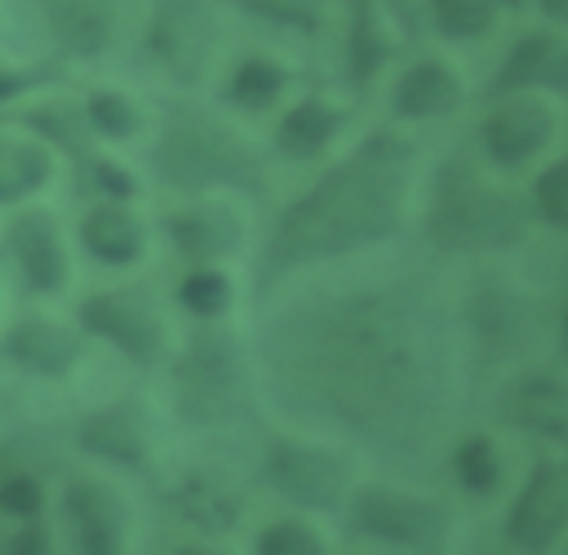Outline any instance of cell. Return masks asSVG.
Here are the masks:
<instances>
[{
    "mask_svg": "<svg viewBox=\"0 0 568 555\" xmlns=\"http://www.w3.org/2000/svg\"><path fill=\"white\" fill-rule=\"evenodd\" d=\"M497 413L506 417V426L550 448H568V373L537 360L501 373Z\"/></svg>",
    "mask_w": 568,
    "mask_h": 555,
    "instance_id": "cell-12",
    "label": "cell"
},
{
    "mask_svg": "<svg viewBox=\"0 0 568 555\" xmlns=\"http://www.w3.org/2000/svg\"><path fill=\"white\" fill-rule=\"evenodd\" d=\"M564 555H568V542H564Z\"/></svg>",
    "mask_w": 568,
    "mask_h": 555,
    "instance_id": "cell-42",
    "label": "cell"
},
{
    "mask_svg": "<svg viewBox=\"0 0 568 555\" xmlns=\"http://www.w3.org/2000/svg\"><path fill=\"white\" fill-rule=\"evenodd\" d=\"M555 337H559V351H564V360H568V297H564L559 311H555Z\"/></svg>",
    "mask_w": 568,
    "mask_h": 555,
    "instance_id": "cell-40",
    "label": "cell"
},
{
    "mask_svg": "<svg viewBox=\"0 0 568 555\" xmlns=\"http://www.w3.org/2000/svg\"><path fill=\"white\" fill-rule=\"evenodd\" d=\"M164 231L173 240V249L191 262V266H217L222 258H231L244 240V218L231 204H182L164 218Z\"/></svg>",
    "mask_w": 568,
    "mask_h": 555,
    "instance_id": "cell-19",
    "label": "cell"
},
{
    "mask_svg": "<svg viewBox=\"0 0 568 555\" xmlns=\"http://www.w3.org/2000/svg\"><path fill=\"white\" fill-rule=\"evenodd\" d=\"M244 400V355L231 333L200 329L173 355V404L186 422L213 426L235 417Z\"/></svg>",
    "mask_w": 568,
    "mask_h": 555,
    "instance_id": "cell-8",
    "label": "cell"
},
{
    "mask_svg": "<svg viewBox=\"0 0 568 555\" xmlns=\"http://www.w3.org/2000/svg\"><path fill=\"white\" fill-rule=\"evenodd\" d=\"M501 537L515 555H559L568 542V457H537L510 493Z\"/></svg>",
    "mask_w": 568,
    "mask_h": 555,
    "instance_id": "cell-9",
    "label": "cell"
},
{
    "mask_svg": "<svg viewBox=\"0 0 568 555\" xmlns=\"http://www.w3.org/2000/svg\"><path fill=\"white\" fill-rule=\"evenodd\" d=\"M506 93H541L568 98V31L564 27H528L510 40L497 71L488 75V98Z\"/></svg>",
    "mask_w": 568,
    "mask_h": 555,
    "instance_id": "cell-15",
    "label": "cell"
},
{
    "mask_svg": "<svg viewBox=\"0 0 568 555\" xmlns=\"http://www.w3.org/2000/svg\"><path fill=\"white\" fill-rule=\"evenodd\" d=\"M462 102H466V80L439 53H426V58L408 62L395 75V89H390V115L408 120V124L444 120V115L462 111Z\"/></svg>",
    "mask_w": 568,
    "mask_h": 555,
    "instance_id": "cell-17",
    "label": "cell"
},
{
    "mask_svg": "<svg viewBox=\"0 0 568 555\" xmlns=\"http://www.w3.org/2000/svg\"><path fill=\"white\" fill-rule=\"evenodd\" d=\"M448 475L470 502H493L506 493V453L488 431H470L448 448Z\"/></svg>",
    "mask_w": 568,
    "mask_h": 555,
    "instance_id": "cell-25",
    "label": "cell"
},
{
    "mask_svg": "<svg viewBox=\"0 0 568 555\" xmlns=\"http://www.w3.org/2000/svg\"><path fill=\"white\" fill-rule=\"evenodd\" d=\"M40 511H44V484H40V475L31 466L13 471L0 484V515L27 524V519H40Z\"/></svg>",
    "mask_w": 568,
    "mask_h": 555,
    "instance_id": "cell-35",
    "label": "cell"
},
{
    "mask_svg": "<svg viewBox=\"0 0 568 555\" xmlns=\"http://www.w3.org/2000/svg\"><path fill=\"white\" fill-rule=\"evenodd\" d=\"M178 502H182V515L195 519L200 528H231L235 515H240V497L226 484L200 480V475L178 488Z\"/></svg>",
    "mask_w": 568,
    "mask_h": 555,
    "instance_id": "cell-31",
    "label": "cell"
},
{
    "mask_svg": "<svg viewBox=\"0 0 568 555\" xmlns=\"http://www.w3.org/2000/svg\"><path fill=\"white\" fill-rule=\"evenodd\" d=\"M253 555H328V537L306 515H280L257 528Z\"/></svg>",
    "mask_w": 568,
    "mask_h": 555,
    "instance_id": "cell-29",
    "label": "cell"
},
{
    "mask_svg": "<svg viewBox=\"0 0 568 555\" xmlns=\"http://www.w3.org/2000/svg\"><path fill=\"white\" fill-rule=\"evenodd\" d=\"M80 244L102 266H133L146 253V226L129 200H98L80 218Z\"/></svg>",
    "mask_w": 568,
    "mask_h": 555,
    "instance_id": "cell-23",
    "label": "cell"
},
{
    "mask_svg": "<svg viewBox=\"0 0 568 555\" xmlns=\"http://www.w3.org/2000/svg\"><path fill=\"white\" fill-rule=\"evenodd\" d=\"M262 480L280 497H288L293 506L320 511V515L346 511V497L359 484L355 462H351L346 448H337L328 440H315V435H297V431H280V435L266 440Z\"/></svg>",
    "mask_w": 568,
    "mask_h": 555,
    "instance_id": "cell-5",
    "label": "cell"
},
{
    "mask_svg": "<svg viewBox=\"0 0 568 555\" xmlns=\"http://www.w3.org/2000/svg\"><path fill=\"white\" fill-rule=\"evenodd\" d=\"M559 133V107L541 93H506L488 98L479 120V155L493 173H519L537 164Z\"/></svg>",
    "mask_w": 568,
    "mask_h": 555,
    "instance_id": "cell-10",
    "label": "cell"
},
{
    "mask_svg": "<svg viewBox=\"0 0 568 555\" xmlns=\"http://www.w3.org/2000/svg\"><path fill=\"white\" fill-rule=\"evenodd\" d=\"M84 124L93 133H102V138H133L142 129V111L120 89H93L84 98Z\"/></svg>",
    "mask_w": 568,
    "mask_h": 555,
    "instance_id": "cell-33",
    "label": "cell"
},
{
    "mask_svg": "<svg viewBox=\"0 0 568 555\" xmlns=\"http://www.w3.org/2000/svg\"><path fill=\"white\" fill-rule=\"evenodd\" d=\"M213 13L209 0H155L146 22V53L173 80L195 84L213 58Z\"/></svg>",
    "mask_w": 568,
    "mask_h": 555,
    "instance_id": "cell-13",
    "label": "cell"
},
{
    "mask_svg": "<svg viewBox=\"0 0 568 555\" xmlns=\"http://www.w3.org/2000/svg\"><path fill=\"white\" fill-rule=\"evenodd\" d=\"M40 13L49 36L75 58H98L120 36V0H40Z\"/></svg>",
    "mask_w": 568,
    "mask_h": 555,
    "instance_id": "cell-22",
    "label": "cell"
},
{
    "mask_svg": "<svg viewBox=\"0 0 568 555\" xmlns=\"http://www.w3.org/2000/svg\"><path fill=\"white\" fill-rule=\"evenodd\" d=\"M178 302L195 320H217L231 306V275L222 266H191L178 284Z\"/></svg>",
    "mask_w": 568,
    "mask_h": 555,
    "instance_id": "cell-34",
    "label": "cell"
},
{
    "mask_svg": "<svg viewBox=\"0 0 568 555\" xmlns=\"http://www.w3.org/2000/svg\"><path fill=\"white\" fill-rule=\"evenodd\" d=\"M346 120H351L346 107H337L324 93H306V98H297L280 115V124H275V151L288 155V160H315V155H324L342 138Z\"/></svg>",
    "mask_w": 568,
    "mask_h": 555,
    "instance_id": "cell-24",
    "label": "cell"
},
{
    "mask_svg": "<svg viewBox=\"0 0 568 555\" xmlns=\"http://www.w3.org/2000/svg\"><path fill=\"white\" fill-rule=\"evenodd\" d=\"M80 337L58 324V320H44V315H27V320H13L0 337V355L36 377H67L75 364H80Z\"/></svg>",
    "mask_w": 568,
    "mask_h": 555,
    "instance_id": "cell-21",
    "label": "cell"
},
{
    "mask_svg": "<svg viewBox=\"0 0 568 555\" xmlns=\"http://www.w3.org/2000/svg\"><path fill=\"white\" fill-rule=\"evenodd\" d=\"M284 89H288V67L271 53H244L226 80V98L240 111H266L284 98Z\"/></svg>",
    "mask_w": 568,
    "mask_h": 555,
    "instance_id": "cell-27",
    "label": "cell"
},
{
    "mask_svg": "<svg viewBox=\"0 0 568 555\" xmlns=\"http://www.w3.org/2000/svg\"><path fill=\"white\" fill-rule=\"evenodd\" d=\"M80 324H84V333L111 342L133 364H160V355L169 346V324H164L155 297L133 284L89 293L80 302Z\"/></svg>",
    "mask_w": 568,
    "mask_h": 555,
    "instance_id": "cell-11",
    "label": "cell"
},
{
    "mask_svg": "<svg viewBox=\"0 0 568 555\" xmlns=\"http://www.w3.org/2000/svg\"><path fill=\"white\" fill-rule=\"evenodd\" d=\"M532 4L546 18V27H564L568 31V0H532Z\"/></svg>",
    "mask_w": 568,
    "mask_h": 555,
    "instance_id": "cell-39",
    "label": "cell"
},
{
    "mask_svg": "<svg viewBox=\"0 0 568 555\" xmlns=\"http://www.w3.org/2000/svg\"><path fill=\"white\" fill-rule=\"evenodd\" d=\"M399 53V9L395 0H351L346 18V84L364 93Z\"/></svg>",
    "mask_w": 568,
    "mask_h": 555,
    "instance_id": "cell-18",
    "label": "cell"
},
{
    "mask_svg": "<svg viewBox=\"0 0 568 555\" xmlns=\"http://www.w3.org/2000/svg\"><path fill=\"white\" fill-rule=\"evenodd\" d=\"M413 186L417 147L395 129L364 133L275 213L257 262V289L386 244L408 222Z\"/></svg>",
    "mask_w": 568,
    "mask_h": 555,
    "instance_id": "cell-2",
    "label": "cell"
},
{
    "mask_svg": "<svg viewBox=\"0 0 568 555\" xmlns=\"http://www.w3.org/2000/svg\"><path fill=\"white\" fill-rule=\"evenodd\" d=\"M528 209H532L537 222H546L550 231L568 235V155H555L532 173Z\"/></svg>",
    "mask_w": 568,
    "mask_h": 555,
    "instance_id": "cell-30",
    "label": "cell"
},
{
    "mask_svg": "<svg viewBox=\"0 0 568 555\" xmlns=\"http://www.w3.org/2000/svg\"><path fill=\"white\" fill-rule=\"evenodd\" d=\"M0 555H53V533H49V524H44V519L18 524V528L4 537Z\"/></svg>",
    "mask_w": 568,
    "mask_h": 555,
    "instance_id": "cell-36",
    "label": "cell"
},
{
    "mask_svg": "<svg viewBox=\"0 0 568 555\" xmlns=\"http://www.w3.org/2000/svg\"><path fill=\"white\" fill-rule=\"evenodd\" d=\"M155 178L173 191L200 195V191H240L262 200L271 191L266 155L217 111L195 102H173L160 138L151 147Z\"/></svg>",
    "mask_w": 568,
    "mask_h": 555,
    "instance_id": "cell-4",
    "label": "cell"
},
{
    "mask_svg": "<svg viewBox=\"0 0 568 555\" xmlns=\"http://www.w3.org/2000/svg\"><path fill=\"white\" fill-rule=\"evenodd\" d=\"M80 453L120 466V471H146L151 462V422L138 400H111L75 422Z\"/></svg>",
    "mask_w": 568,
    "mask_h": 555,
    "instance_id": "cell-16",
    "label": "cell"
},
{
    "mask_svg": "<svg viewBox=\"0 0 568 555\" xmlns=\"http://www.w3.org/2000/svg\"><path fill=\"white\" fill-rule=\"evenodd\" d=\"M53 173V155L36 138H0V204L36 195Z\"/></svg>",
    "mask_w": 568,
    "mask_h": 555,
    "instance_id": "cell-26",
    "label": "cell"
},
{
    "mask_svg": "<svg viewBox=\"0 0 568 555\" xmlns=\"http://www.w3.org/2000/svg\"><path fill=\"white\" fill-rule=\"evenodd\" d=\"M462 324H466V346L475 355V369L484 373H510L519 364H532V351L546 333L537 297L501 280L470 289Z\"/></svg>",
    "mask_w": 568,
    "mask_h": 555,
    "instance_id": "cell-6",
    "label": "cell"
},
{
    "mask_svg": "<svg viewBox=\"0 0 568 555\" xmlns=\"http://www.w3.org/2000/svg\"><path fill=\"white\" fill-rule=\"evenodd\" d=\"M280 408L386 457L430 448L453 413L462 329L417 280H355L293 297L257 342Z\"/></svg>",
    "mask_w": 568,
    "mask_h": 555,
    "instance_id": "cell-1",
    "label": "cell"
},
{
    "mask_svg": "<svg viewBox=\"0 0 568 555\" xmlns=\"http://www.w3.org/2000/svg\"><path fill=\"white\" fill-rule=\"evenodd\" d=\"M422 231L439 253H506L528 240L532 209L528 195L497 182L484 160L453 151L430 173Z\"/></svg>",
    "mask_w": 568,
    "mask_h": 555,
    "instance_id": "cell-3",
    "label": "cell"
},
{
    "mask_svg": "<svg viewBox=\"0 0 568 555\" xmlns=\"http://www.w3.org/2000/svg\"><path fill=\"white\" fill-rule=\"evenodd\" d=\"M9 253H13V266L31 293H62L67 289L71 266H67L58 222L49 213H40V209L18 213V222L9 226Z\"/></svg>",
    "mask_w": 568,
    "mask_h": 555,
    "instance_id": "cell-20",
    "label": "cell"
},
{
    "mask_svg": "<svg viewBox=\"0 0 568 555\" xmlns=\"http://www.w3.org/2000/svg\"><path fill=\"white\" fill-rule=\"evenodd\" d=\"M346 519L359 537L417 555H435L453 537V511L439 497L413 493L404 484H355L346 497Z\"/></svg>",
    "mask_w": 568,
    "mask_h": 555,
    "instance_id": "cell-7",
    "label": "cell"
},
{
    "mask_svg": "<svg viewBox=\"0 0 568 555\" xmlns=\"http://www.w3.org/2000/svg\"><path fill=\"white\" fill-rule=\"evenodd\" d=\"M31 84H40V71H18V67H4L0 62V107L18 93H27Z\"/></svg>",
    "mask_w": 568,
    "mask_h": 555,
    "instance_id": "cell-37",
    "label": "cell"
},
{
    "mask_svg": "<svg viewBox=\"0 0 568 555\" xmlns=\"http://www.w3.org/2000/svg\"><path fill=\"white\" fill-rule=\"evenodd\" d=\"M62 528L75 555H124L129 551V506L124 497L93 480L71 475L62 484Z\"/></svg>",
    "mask_w": 568,
    "mask_h": 555,
    "instance_id": "cell-14",
    "label": "cell"
},
{
    "mask_svg": "<svg viewBox=\"0 0 568 555\" xmlns=\"http://www.w3.org/2000/svg\"><path fill=\"white\" fill-rule=\"evenodd\" d=\"M248 18L271 22L280 31H297V36H320L328 22V0H235Z\"/></svg>",
    "mask_w": 568,
    "mask_h": 555,
    "instance_id": "cell-32",
    "label": "cell"
},
{
    "mask_svg": "<svg viewBox=\"0 0 568 555\" xmlns=\"http://www.w3.org/2000/svg\"><path fill=\"white\" fill-rule=\"evenodd\" d=\"M22 466H31V448L22 440H0V484Z\"/></svg>",
    "mask_w": 568,
    "mask_h": 555,
    "instance_id": "cell-38",
    "label": "cell"
},
{
    "mask_svg": "<svg viewBox=\"0 0 568 555\" xmlns=\"http://www.w3.org/2000/svg\"><path fill=\"white\" fill-rule=\"evenodd\" d=\"M426 13H430V27L444 40L475 44V40H484V36L497 31L501 4L497 0H426Z\"/></svg>",
    "mask_w": 568,
    "mask_h": 555,
    "instance_id": "cell-28",
    "label": "cell"
},
{
    "mask_svg": "<svg viewBox=\"0 0 568 555\" xmlns=\"http://www.w3.org/2000/svg\"><path fill=\"white\" fill-rule=\"evenodd\" d=\"M497 4H501V9H515V13H519V9H528L532 0H497Z\"/></svg>",
    "mask_w": 568,
    "mask_h": 555,
    "instance_id": "cell-41",
    "label": "cell"
}]
</instances>
